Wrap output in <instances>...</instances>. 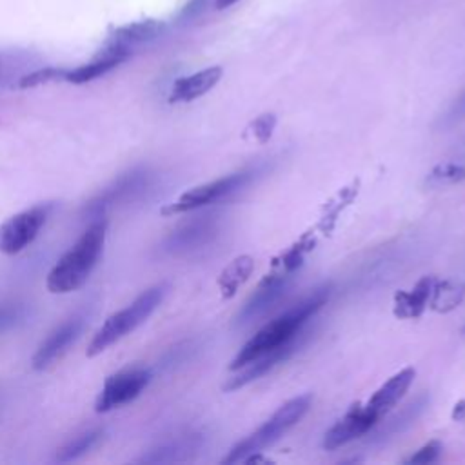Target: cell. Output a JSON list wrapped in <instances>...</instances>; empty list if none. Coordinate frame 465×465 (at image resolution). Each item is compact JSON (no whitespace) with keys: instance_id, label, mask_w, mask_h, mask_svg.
<instances>
[{"instance_id":"1","label":"cell","mask_w":465,"mask_h":465,"mask_svg":"<svg viewBox=\"0 0 465 465\" xmlns=\"http://www.w3.org/2000/svg\"><path fill=\"white\" fill-rule=\"evenodd\" d=\"M329 294H331V285H322V287L314 289L311 294H307L305 298H302L298 303L289 307L285 312H282L274 320L267 322L236 352L229 369L234 371L263 352H269L285 343L302 340L303 327L325 305V302L329 300Z\"/></svg>"},{"instance_id":"2","label":"cell","mask_w":465,"mask_h":465,"mask_svg":"<svg viewBox=\"0 0 465 465\" xmlns=\"http://www.w3.org/2000/svg\"><path fill=\"white\" fill-rule=\"evenodd\" d=\"M107 222L94 220L76 240V243L62 254V258L53 265L45 278V285L53 294H67L80 289L93 269L96 267L105 242Z\"/></svg>"},{"instance_id":"3","label":"cell","mask_w":465,"mask_h":465,"mask_svg":"<svg viewBox=\"0 0 465 465\" xmlns=\"http://www.w3.org/2000/svg\"><path fill=\"white\" fill-rule=\"evenodd\" d=\"M165 292H167L165 283L153 285L145 289L142 294H138L129 305L113 312L93 334L87 345V356L93 358L104 352L107 347L120 341L122 338L131 334L136 327H140L162 303Z\"/></svg>"},{"instance_id":"4","label":"cell","mask_w":465,"mask_h":465,"mask_svg":"<svg viewBox=\"0 0 465 465\" xmlns=\"http://www.w3.org/2000/svg\"><path fill=\"white\" fill-rule=\"evenodd\" d=\"M311 401H312L311 394H298L289 401H285L263 425H260L254 432H251L243 440L236 441L229 449L227 456H223L222 463H227V465L240 463L247 456L254 452H262V449L276 443L289 429H292L303 418V414L311 407Z\"/></svg>"},{"instance_id":"5","label":"cell","mask_w":465,"mask_h":465,"mask_svg":"<svg viewBox=\"0 0 465 465\" xmlns=\"http://www.w3.org/2000/svg\"><path fill=\"white\" fill-rule=\"evenodd\" d=\"M260 173H262V167L252 165V167H245L236 173H231L227 176L216 178L213 182L191 187L185 193H182L174 202L163 205L162 214L174 216V214H182V213H191V211L202 209L205 205L220 203L223 200L234 198L247 185H251L258 178Z\"/></svg>"},{"instance_id":"6","label":"cell","mask_w":465,"mask_h":465,"mask_svg":"<svg viewBox=\"0 0 465 465\" xmlns=\"http://www.w3.org/2000/svg\"><path fill=\"white\" fill-rule=\"evenodd\" d=\"M53 211L51 203H38L24 209L0 225V252L18 254L35 242Z\"/></svg>"},{"instance_id":"7","label":"cell","mask_w":465,"mask_h":465,"mask_svg":"<svg viewBox=\"0 0 465 465\" xmlns=\"http://www.w3.org/2000/svg\"><path fill=\"white\" fill-rule=\"evenodd\" d=\"M151 381V371L145 367H127L105 378L102 391L96 396L94 411L109 412L120 409L138 398Z\"/></svg>"},{"instance_id":"8","label":"cell","mask_w":465,"mask_h":465,"mask_svg":"<svg viewBox=\"0 0 465 465\" xmlns=\"http://www.w3.org/2000/svg\"><path fill=\"white\" fill-rule=\"evenodd\" d=\"M292 272H272L267 274L256 291L249 296V300L243 303V307L236 314V325L245 327L254 323L258 318H262L287 291L291 283Z\"/></svg>"},{"instance_id":"9","label":"cell","mask_w":465,"mask_h":465,"mask_svg":"<svg viewBox=\"0 0 465 465\" xmlns=\"http://www.w3.org/2000/svg\"><path fill=\"white\" fill-rule=\"evenodd\" d=\"M378 425V420L365 409L363 403H354L349 411L323 434V449L336 450L360 436L371 432Z\"/></svg>"},{"instance_id":"10","label":"cell","mask_w":465,"mask_h":465,"mask_svg":"<svg viewBox=\"0 0 465 465\" xmlns=\"http://www.w3.org/2000/svg\"><path fill=\"white\" fill-rule=\"evenodd\" d=\"M82 325L84 322L80 318H71L62 322L58 327H54L35 351L31 358V367L35 371H45L47 367H51L67 351V347L78 338Z\"/></svg>"},{"instance_id":"11","label":"cell","mask_w":465,"mask_h":465,"mask_svg":"<svg viewBox=\"0 0 465 465\" xmlns=\"http://www.w3.org/2000/svg\"><path fill=\"white\" fill-rule=\"evenodd\" d=\"M216 234L218 222L213 216H200L173 231L165 240V249L174 254H183L207 245Z\"/></svg>"},{"instance_id":"12","label":"cell","mask_w":465,"mask_h":465,"mask_svg":"<svg viewBox=\"0 0 465 465\" xmlns=\"http://www.w3.org/2000/svg\"><path fill=\"white\" fill-rule=\"evenodd\" d=\"M414 376H416V371L412 367H403L401 371L394 372L387 381H383L372 392V396L363 403L365 409L378 420V423L391 409H394L400 403V400L405 396V392L412 385Z\"/></svg>"},{"instance_id":"13","label":"cell","mask_w":465,"mask_h":465,"mask_svg":"<svg viewBox=\"0 0 465 465\" xmlns=\"http://www.w3.org/2000/svg\"><path fill=\"white\" fill-rule=\"evenodd\" d=\"M131 54V47L111 40L89 64H84L80 67L74 69H67L65 71V82L71 84H87L98 76H104L105 73H109L111 69H114L116 65H120L124 60H127Z\"/></svg>"},{"instance_id":"14","label":"cell","mask_w":465,"mask_h":465,"mask_svg":"<svg viewBox=\"0 0 465 465\" xmlns=\"http://www.w3.org/2000/svg\"><path fill=\"white\" fill-rule=\"evenodd\" d=\"M222 74H223V69L220 65H211L174 80L171 87L169 102H193L203 96L220 82Z\"/></svg>"},{"instance_id":"15","label":"cell","mask_w":465,"mask_h":465,"mask_svg":"<svg viewBox=\"0 0 465 465\" xmlns=\"http://www.w3.org/2000/svg\"><path fill=\"white\" fill-rule=\"evenodd\" d=\"M434 282H436L434 276H423L416 282L412 289L398 291L394 294V305H392L394 316L401 320L420 318L423 311L429 307V298H430Z\"/></svg>"},{"instance_id":"16","label":"cell","mask_w":465,"mask_h":465,"mask_svg":"<svg viewBox=\"0 0 465 465\" xmlns=\"http://www.w3.org/2000/svg\"><path fill=\"white\" fill-rule=\"evenodd\" d=\"M254 269V260L249 254L236 256L218 276V287L223 298H232L236 291L249 280Z\"/></svg>"},{"instance_id":"17","label":"cell","mask_w":465,"mask_h":465,"mask_svg":"<svg viewBox=\"0 0 465 465\" xmlns=\"http://www.w3.org/2000/svg\"><path fill=\"white\" fill-rule=\"evenodd\" d=\"M427 396H420L418 400H414L412 403H409V405H405L398 414H394L389 421H385V425L383 427H380V429H376L374 430V434H372V441H383V440H387V438H391V436H396V434H400L401 430H405L412 421H416L418 418H420V414L423 412V409L427 407Z\"/></svg>"},{"instance_id":"18","label":"cell","mask_w":465,"mask_h":465,"mask_svg":"<svg viewBox=\"0 0 465 465\" xmlns=\"http://www.w3.org/2000/svg\"><path fill=\"white\" fill-rule=\"evenodd\" d=\"M165 29V24L162 20H140V22H131L122 27H116L113 31V38L116 42H122L125 45H134V44H143L149 40H154L160 36Z\"/></svg>"},{"instance_id":"19","label":"cell","mask_w":465,"mask_h":465,"mask_svg":"<svg viewBox=\"0 0 465 465\" xmlns=\"http://www.w3.org/2000/svg\"><path fill=\"white\" fill-rule=\"evenodd\" d=\"M200 447V436H183L173 441H167L163 445H158L156 449H153L147 456L142 458V461H149V463H165V461H178L187 458L189 454L196 452Z\"/></svg>"},{"instance_id":"20","label":"cell","mask_w":465,"mask_h":465,"mask_svg":"<svg viewBox=\"0 0 465 465\" xmlns=\"http://www.w3.org/2000/svg\"><path fill=\"white\" fill-rule=\"evenodd\" d=\"M465 296V285L454 280H438L432 285L429 307L436 312H449L456 309Z\"/></svg>"},{"instance_id":"21","label":"cell","mask_w":465,"mask_h":465,"mask_svg":"<svg viewBox=\"0 0 465 465\" xmlns=\"http://www.w3.org/2000/svg\"><path fill=\"white\" fill-rule=\"evenodd\" d=\"M104 436V430L100 429H94V430H87L80 436H76L74 440H71L67 445H64L58 454H56V460L58 461H73L80 456H84L85 452H89Z\"/></svg>"},{"instance_id":"22","label":"cell","mask_w":465,"mask_h":465,"mask_svg":"<svg viewBox=\"0 0 465 465\" xmlns=\"http://www.w3.org/2000/svg\"><path fill=\"white\" fill-rule=\"evenodd\" d=\"M465 180V165L458 162H441L432 167L427 176V183L432 187L452 185Z\"/></svg>"},{"instance_id":"23","label":"cell","mask_w":465,"mask_h":465,"mask_svg":"<svg viewBox=\"0 0 465 465\" xmlns=\"http://www.w3.org/2000/svg\"><path fill=\"white\" fill-rule=\"evenodd\" d=\"M65 71L67 69H58V67H44V69H36L33 73H27L20 78L18 85L22 89H29V87H36L42 84H49V82H58V80H65Z\"/></svg>"},{"instance_id":"24","label":"cell","mask_w":465,"mask_h":465,"mask_svg":"<svg viewBox=\"0 0 465 465\" xmlns=\"http://www.w3.org/2000/svg\"><path fill=\"white\" fill-rule=\"evenodd\" d=\"M443 452V443L440 440H430L425 445H421L418 450H414L409 458L403 460L407 465H427L440 460Z\"/></svg>"},{"instance_id":"25","label":"cell","mask_w":465,"mask_h":465,"mask_svg":"<svg viewBox=\"0 0 465 465\" xmlns=\"http://www.w3.org/2000/svg\"><path fill=\"white\" fill-rule=\"evenodd\" d=\"M276 127V116L272 113H265V114H260L258 118H254L251 122V131H252V136L260 142V143H265L269 142V138L272 136V131Z\"/></svg>"},{"instance_id":"26","label":"cell","mask_w":465,"mask_h":465,"mask_svg":"<svg viewBox=\"0 0 465 465\" xmlns=\"http://www.w3.org/2000/svg\"><path fill=\"white\" fill-rule=\"evenodd\" d=\"M463 118H465V91L452 102V105L449 107V111L441 118V125L450 127V125L461 122Z\"/></svg>"},{"instance_id":"27","label":"cell","mask_w":465,"mask_h":465,"mask_svg":"<svg viewBox=\"0 0 465 465\" xmlns=\"http://www.w3.org/2000/svg\"><path fill=\"white\" fill-rule=\"evenodd\" d=\"M22 320V309L18 305H2L0 307V332L9 331Z\"/></svg>"},{"instance_id":"28","label":"cell","mask_w":465,"mask_h":465,"mask_svg":"<svg viewBox=\"0 0 465 465\" xmlns=\"http://www.w3.org/2000/svg\"><path fill=\"white\" fill-rule=\"evenodd\" d=\"M207 4H209V0H189L187 5L182 9L180 18H182V20H191V18L198 16V15L205 9Z\"/></svg>"},{"instance_id":"29","label":"cell","mask_w":465,"mask_h":465,"mask_svg":"<svg viewBox=\"0 0 465 465\" xmlns=\"http://www.w3.org/2000/svg\"><path fill=\"white\" fill-rule=\"evenodd\" d=\"M450 418H452L454 421H461V423H465V398L454 403L452 412H450Z\"/></svg>"},{"instance_id":"30","label":"cell","mask_w":465,"mask_h":465,"mask_svg":"<svg viewBox=\"0 0 465 465\" xmlns=\"http://www.w3.org/2000/svg\"><path fill=\"white\" fill-rule=\"evenodd\" d=\"M238 0H216V9H225V7H229V5H232V4H236Z\"/></svg>"}]
</instances>
